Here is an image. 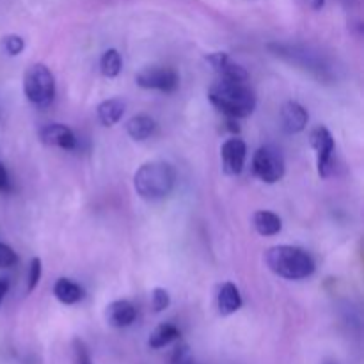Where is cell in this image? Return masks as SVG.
I'll list each match as a JSON object with an SVG mask.
<instances>
[{"label":"cell","instance_id":"cell-1","mask_svg":"<svg viewBox=\"0 0 364 364\" xmlns=\"http://www.w3.org/2000/svg\"><path fill=\"white\" fill-rule=\"evenodd\" d=\"M208 100L217 110H220L224 116L231 117V119L251 116L256 109L255 91L245 82L219 78L210 87Z\"/></svg>","mask_w":364,"mask_h":364},{"label":"cell","instance_id":"cell-2","mask_svg":"<svg viewBox=\"0 0 364 364\" xmlns=\"http://www.w3.org/2000/svg\"><path fill=\"white\" fill-rule=\"evenodd\" d=\"M265 262L276 276L290 281L308 279L315 272V259L304 249L294 245H276L267 251Z\"/></svg>","mask_w":364,"mask_h":364},{"label":"cell","instance_id":"cell-3","mask_svg":"<svg viewBox=\"0 0 364 364\" xmlns=\"http://www.w3.org/2000/svg\"><path fill=\"white\" fill-rule=\"evenodd\" d=\"M176 183V173L173 166L162 160L142 164L134 176L137 194L146 201H159L173 192Z\"/></svg>","mask_w":364,"mask_h":364},{"label":"cell","instance_id":"cell-4","mask_svg":"<svg viewBox=\"0 0 364 364\" xmlns=\"http://www.w3.org/2000/svg\"><path fill=\"white\" fill-rule=\"evenodd\" d=\"M25 96L36 107H48L55 98V78L41 63L32 64L23 78Z\"/></svg>","mask_w":364,"mask_h":364},{"label":"cell","instance_id":"cell-5","mask_svg":"<svg viewBox=\"0 0 364 364\" xmlns=\"http://www.w3.org/2000/svg\"><path fill=\"white\" fill-rule=\"evenodd\" d=\"M252 173L258 180L272 185L284 176V159L274 146H262L252 156Z\"/></svg>","mask_w":364,"mask_h":364},{"label":"cell","instance_id":"cell-6","mask_svg":"<svg viewBox=\"0 0 364 364\" xmlns=\"http://www.w3.org/2000/svg\"><path fill=\"white\" fill-rule=\"evenodd\" d=\"M137 85L142 89H155V91L162 92H173L176 91L178 84H180V77L174 70L166 66H148L142 71H139L135 77Z\"/></svg>","mask_w":364,"mask_h":364},{"label":"cell","instance_id":"cell-7","mask_svg":"<svg viewBox=\"0 0 364 364\" xmlns=\"http://www.w3.org/2000/svg\"><path fill=\"white\" fill-rule=\"evenodd\" d=\"M311 146L316 151V166L318 174L327 178L333 169V153H334V139L333 134L326 127H318L311 132Z\"/></svg>","mask_w":364,"mask_h":364},{"label":"cell","instance_id":"cell-8","mask_svg":"<svg viewBox=\"0 0 364 364\" xmlns=\"http://www.w3.org/2000/svg\"><path fill=\"white\" fill-rule=\"evenodd\" d=\"M220 159H223L224 173L237 176L244 171L245 159H247V146L238 137L228 139L220 148Z\"/></svg>","mask_w":364,"mask_h":364},{"label":"cell","instance_id":"cell-9","mask_svg":"<svg viewBox=\"0 0 364 364\" xmlns=\"http://www.w3.org/2000/svg\"><path fill=\"white\" fill-rule=\"evenodd\" d=\"M208 64L213 68L219 78H226V80L235 82H247L249 75L245 68L231 60V57L224 52H213L208 55Z\"/></svg>","mask_w":364,"mask_h":364},{"label":"cell","instance_id":"cell-10","mask_svg":"<svg viewBox=\"0 0 364 364\" xmlns=\"http://www.w3.org/2000/svg\"><path fill=\"white\" fill-rule=\"evenodd\" d=\"M39 137H41L43 144L52 146V148H60V149H75L77 148V137H75L73 130L68 128L66 124L52 123L46 124L39 132Z\"/></svg>","mask_w":364,"mask_h":364},{"label":"cell","instance_id":"cell-11","mask_svg":"<svg viewBox=\"0 0 364 364\" xmlns=\"http://www.w3.org/2000/svg\"><path fill=\"white\" fill-rule=\"evenodd\" d=\"M308 110L297 102H287L281 107V127L287 134H299L308 124Z\"/></svg>","mask_w":364,"mask_h":364},{"label":"cell","instance_id":"cell-12","mask_svg":"<svg viewBox=\"0 0 364 364\" xmlns=\"http://www.w3.org/2000/svg\"><path fill=\"white\" fill-rule=\"evenodd\" d=\"M107 322L116 329H123V327H130L137 318V309L134 304L128 301H114L112 304L107 306Z\"/></svg>","mask_w":364,"mask_h":364},{"label":"cell","instance_id":"cell-13","mask_svg":"<svg viewBox=\"0 0 364 364\" xmlns=\"http://www.w3.org/2000/svg\"><path fill=\"white\" fill-rule=\"evenodd\" d=\"M217 306L223 316H230L242 308V295L233 283H224L217 295Z\"/></svg>","mask_w":364,"mask_h":364},{"label":"cell","instance_id":"cell-14","mask_svg":"<svg viewBox=\"0 0 364 364\" xmlns=\"http://www.w3.org/2000/svg\"><path fill=\"white\" fill-rule=\"evenodd\" d=\"M53 295L59 302L63 304L71 306V304H77L84 299V290H82L80 284H77L75 281L68 279V277H60L57 279V283L53 284Z\"/></svg>","mask_w":364,"mask_h":364},{"label":"cell","instance_id":"cell-15","mask_svg":"<svg viewBox=\"0 0 364 364\" xmlns=\"http://www.w3.org/2000/svg\"><path fill=\"white\" fill-rule=\"evenodd\" d=\"M252 224H255L256 231L262 237H274L283 228L281 217L276 215L274 212H269V210H259V212H256L255 217H252Z\"/></svg>","mask_w":364,"mask_h":364},{"label":"cell","instance_id":"cell-16","mask_svg":"<svg viewBox=\"0 0 364 364\" xmlns=\"http://www.w3.org/2000/svg\"><path fill=\"white\" fill-rule=\"evenodd\" d=\"M124 114V102L119 98L105 100L98 105V119L103 127H114Z\"/></svg>","mask_w":364,"mask_h":364},{"label":"cell","instance_id":"cell-17","mask_svg":"<svg viewBox=\"0 0 364 364\" xmlns=\"http://www.w3.org/2000/svg\"><path fill=\"white\" fill-rule=\"evenodd\" d=\"M156 130V123L149 116H134L127 123V134L134 141H146L151 137Z\"/></svg>","mask_w":364,"mask_h":364},{"label":"cell","instance_id":"cell-18","mask_svg":"<svg viewBox=\"0 0 364 364\" xmlns=\"http://www.w3.org/2000/svg\"><path fill=\"white\" fill-rule=\"evenodd\" d=\"M181 333L174 323L164 322L160 326L155 327L151 334H149V347L151 348H164L167 345H171L173 341L180 340Z\"/></svg>","mask_w":364,"mask_h":364},{"label":"cell","instance_id":"cell-19","mask_svg":"<svg viewBox=\"0 0 364 364\" xmlns=\"http://www.w3.org/2000/svg\"><path fill=\"white\" fill-rule=\"evenodd\" d=\"M121 68H123V60L117 50L110 48L107 52H103L102 59H100V70L105 75L107 78H114L121 73Z\"/></svg>","mask_w":364,"mask_h":364},{"label":"cell","instance_id":"cell-20","mask_svg":"<svg viewBox=\"0 0 364 364\" xmlns=\"http://www.w3.org/2000/svg\"><path fill=\"white\" fill-rule=\"evenodd\" d=\"M2 46H4V52H6L7 55L16 57L23 52L25 41H23V38H20V36L9 34L2 39Z\"/></svg>","mask_w":364,"mask_h":364},{"label":"cell","instance_id":"cell-21","mask_svg":"<svg viewBox=\"0 0 364 364\" xmlns=\"http://www.w3.org/2000/svg\"><path fill=\"white\" fill-rule=\"evenodd\" d=\"M171 297L169 291L164 290V288H155L151 291V308L155 313H162L164 309L169 308Z\"/></svg>","mask_w":364,"mask_h":364},{"label":"cell","instance_id":"cell-22","mask_svg":"<svg viewBox=\"0 0 364 364\" xmlns=\"http://www.w3.org/2000/svg\"><path fill=\"white\" fill-rule=\"evenodd\" d=\"M18 255L6 244H0V269H9V267L16 265Z\"/></svg>","mask_w":364,"mask_h":364},{"label":"cell","instance_id":"cell-23","mask_svg":"<svg viewBox=\"0 0 364 364\" xmlns=\"http://www.w3.org/2000/svg\"><path fill=\"white\" fill-rule=\"evenodd\" d=\"M41 279V259L32 258L31 269H28V291H34Z\"/></svg>","mask_w":364,"mask_h":364},{"label":"cell","instance_id":"cell-24","mask_svg":"<svg viewBox=\"0 0 364 364\" xmlns=\"http://www.w3.org/2000/svg\"><path fill=\"white\" fill-rule=\"evenodd\" d=\"M75 354H77L78 364H91V358H89L87 348H85V345L82 343V341H75Z\"/></svg>","mask_w":364,"mask_h":364},{"label":"cell","instance_id":"cell-25","mask_svg":"<svg viewBox=\"0 0 364 364\" xmlns=\"http://www.w3.org/2000/svg\"><path fill=\"white\" fill-rule=\"evenodd\" d=\"M301 6H304L306 9L311 11H320L323 6H326V0H299Z\"/></svg>","mask_w":364,"mask_h":364},{"label":"cell","instance_id":"cell-26","mask_svg":"<svg viewBox=\"0 0 364 364\" xmlns=\"http://www.w3.org/2000/svg\"><path fill=\"white\" fill-rule=\"evenodd\" d=\"M9 187V176H7V171L4 167V164L0 162V191H6Z\"/></svg>","mask_w":364,"mask_h":364},{"label":"cell","instance_id":"cell-27","mask_svg":"<svg viewBox=\"0 0 364 364\" xmlns=\"http://www.w3.org/2000/svg\"><path fill=\"white\" fill-rule=\"evenodd\" d=\"M7 290H9V284H7L6 279H0V304H2L4 297H6Z\"/></svg>","mask_w":364,"mask_h":364},{"label":"cell","instance_id":"cell-28","mask_svg":"<svg viewBox=\"0 0 364 364\" xmlns=\"http://www.w3.org/2000/svg\"><path fill=\"white\" fill-rule=\"evenodd\" d=\"M181 364H196L194 361H192V359L191 358H187V359H185V361L183 363H181Z\"/></svg>","mask_w":364,"mask_h":364}]
</instances>
